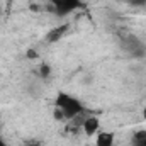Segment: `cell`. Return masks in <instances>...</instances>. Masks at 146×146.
I'll return each instance as SVG.
<instances>
[{"label": "cell", "mask_w": 146, "mask_h": 146, "mask_svg": "<svg viewBox=\"0 0 146 146\" xmlns=\"http://www.w3.org/2000/svg\"><path fill=\"white\" fill-rule=\"evenodd\" d=\"M133 5H146V0H127Z\"/></svg>", "instance_id": "7"}, {"label": "cell", "mask_w": 146, "mask_h": 146, "mask_svg": "<svg viewBox=\"0 0 146 146\" xmlns=\"http://www.w3.org/2000/svg\"><path fill=\"white\" fill-rule=\"evenodd\" d=\"M131 146H146V129H139L133 134Z\"/></svg>", "instance_id": "5"}, {"label": "cell", "mask_w": 146, "mask_h": 146, "mask_svg": "<svg viewBox=\"0 0 146 146\" xmlns=\"http://www.w3.org/2000/svg\"><path fill=\"white\" fill-rule=\"evenodd\" d=\"M82 129L85 131L87 136L97 134L100 131V121H99V117L97 115H85L83 122H82Z\"/></svg>", "instance_id": "3"}, {"label": "cell", "mask_w": 146, "mask_h": 146, "mask_svg": "<svg viewBox=\"0 0 146 146\" xmlns=\"http://www.w3.org/2000/svg\"><path fill=\"white\" fill-rule=\"evenodd\" d=\"M0 15H2V5H0Z\"/></svg>", "instance_id": "11"}, {"label": "cell", "mask_w": 146, "mask_h": 146, "mask_svg": "<svg viewBox=\"0 0 146 146\" xmlns=\"http://www.w3.org/2000/svg\"><path fill=\"white\" fill-rule=\"evenodd\" d=\"M26 146H39V143H29V145H26Z\"/></svg>", "instance_id": "10"}, {"label": "cell", "mask_w": 146, "mask_h": 146, "mask_svg": "<svg viewBox=\"0 0 146 146\" xmlns=\"http://www.w3.org/2000/svg\"><path fill=\"white\" fill-rule=\"evenodd\" d=\"M39 70H41V76H49V72H51V70H49L48 65H41Z\"/></svg>", "instance_id": "6"}, {"label": "cell", "mask_w": 146, "mask_h": 146, "mask_svg": "<svg viewBox=\"0 0 146 146\" xmlns=\"http://www.w3.org/2000/svg\"><path fill=\"white\" fill-rule=\"evenodd\" d=\"M54 109H58L61 112L63 119H72L73 121L75 117H80L83 114L85 107L76 97H73L66 92H60L56 95V100H54Z\"/></svg>", "instance_id": "1"}, {"label": "cell", "mask_w": 146, "mask_h": 146, "mask_svg": "<svg viewBox=\"0 0 146 146\" xmlns=\"http://www.w3.org/2000/svg\"><path fill=\"white\" fill-rule=\"evenodd\" d=\"M143 117L146 119V102H145V106H143Z\"/></svg>", "instance_id": "8"}, {"label": "cell", "mask_w": 146, "mask_h": 146, "mask_svg": "<svg viewBox=\"0 0 146 146\" xmlns=\"http://www.w3.org/2000/svg\"><path fill=\"white\" fill-rule=\"evenodd\" d=\"M82 5V0H53V9L58 15H68Z\"/></svg>", "instance_id": "2"}, {"label": "cell", "mask_w": 146, "mask_h": 146, "mask_svg": "<svg viewBox=\"0 0 146 146\" xmlns=\"http://www.w3.org/2000/svg\"><path fill=\"white\" fill-rule=\"evenodd\" d=\"M0 146H9V145H7V143H5V141H3V139L0 138Z\"/></svg>", "instance_id": "9"}, {"label": "cell", "mask_w": 146, "mask_h": 146, "mask_svg": "<svg viewBox=\"0 0 146 146\" xmlns=\"http://www.w3.org/2000/svg\"><path fill=\"white\" fill-rule=\"evenodd\" d=\"M114 133L110 131H99L95 138V146H114Z\"/></svg>", "instance_id": "4"}]
</instances>
